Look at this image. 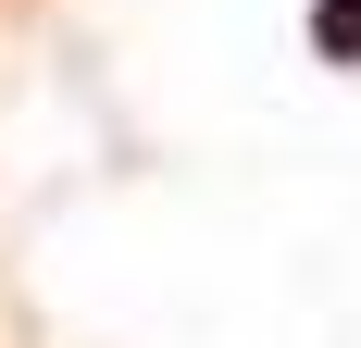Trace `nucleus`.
<instances>
[{"label": "nucleus", "mask_w": 361, "mask_h": 348, "mask_svg": "<svg viewBox=\"0 0 361 348\" xmlns=\"http://www.w3.org/2000/svg\"><path fill=\"white\" fill-rule=\"evenodd\" d=\"M312 37H324V63H361V0H324V13H312Z\"/></svg>", "instance_id": "1"}]
</instances>
